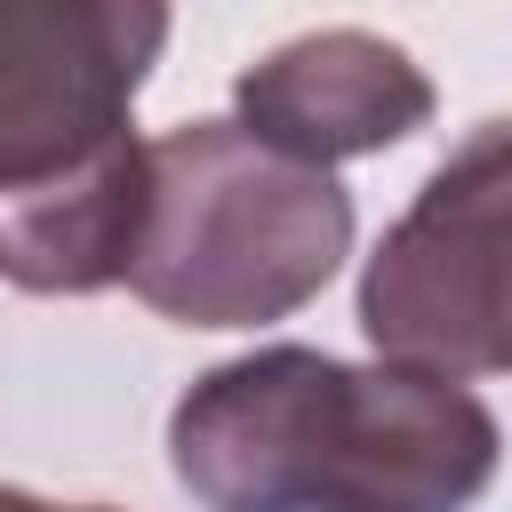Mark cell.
I'll return each instance as SVG.
<instances>
[{
	"instance_id": "obj_1",
	"label": "cell",
	"mask_w": 512,
	"mask_h": 512,
	"mask_svg": "<svg viewBox=\"0 0 512 512\" xmlns=\"http://www.w3.org/2000/svg\"><path fill=\"white\" fill-rule=\"evenodd\" d=\"M168 464L200 512H472L504 424L456 376L256 344L176 392Z\"/></svg>"
},
{
	"instance_id": "obj_3",
	"label": "cell",
	"mask_w": 512,
	"mask_h": 512,
	"mask_svg": "<svg viewBox=\"0 0 512 512\" xmlns=\"http://www.w3.org/2000/svg\"><path fill=\"white\" fill-rule=\"evenodd\" d=\"M360 336L424 376H512V120H480L360 264Z\"/></svg>"
},
{
	"instance_id": "obj_5",
	"label": "cell",
	"mask_w": 512,
	"mask_h": 512,
	"mask_svg": "<svg viewBox=\"0 0 512 512\" xmlns=\"http://www.w3.org/2000/svg\"><path fill=\"white\" fill-rule=\"evenodd\" d=\"M432 112H440L432 72L368 24L296 32V40L264 48L256 64H240V80H232V120L256 144L312 160V168L392 152L416 128H432Z\"/></svg>"
},
{
	"instance_id": "obj_7",
	"label": "cell",
	"mask_w": 512,
	"mask_h": 512,
	"mask_svg": "<svg viewBox=\"0 0 512 512\" xmlns=\"http://www.w3.org/2000/svg\"><path fill=\"white\" fill-rule=\"evenodd\" d=\"M0 512H112V504H56V496H32V488H0Z\"/></svg>"
},
{
	"instance_id": "obj_2",
	"label": "cell",
	"mask_w": 512,
	"mask_h": 512,
	"mask_svg": "<svg viewBox=\"0 0 512 512\" xmlns=\"http://www.w3.org/2000/svg\"><path fill=\"white\" fill-rule=\"evenodd\" d=\"M352 256V192L336 168L256 144L240 120L152 136V208L128 264L144 312L176 328H272L304 312Z\"/></svg>"
},
{
	"instance_id": "obj_4",
	"label": "cell",
	"mask_w": 512,
	"mask_h": 512,
	"mask_svg": "<svg viewBox=\"0 0 512 512\" xmlns=\"http://www.w3.org/2000/svg\"><path fill=\"white\" fill-rule=\"evenodd\" d=\"M168 24V0H0V184L128 136Z\"/></svg>"
},
{
	"instance_id": "obj_6",
	"label": "cell",
	"mask_w": 512,
	"mask_h": 512,
	"mask_svg": "<svg viewBox=\"0 0 512 512\" xmlns=\"http://www.w3.org/2000/svg\"><path fill=\"white\" fill-rule=\"evenodd\" d=\"M144 208H152V144L136 128L56 176L0 184V280L24 296L120 288L144 240Z\"/></svg>"
}]
</instances>
